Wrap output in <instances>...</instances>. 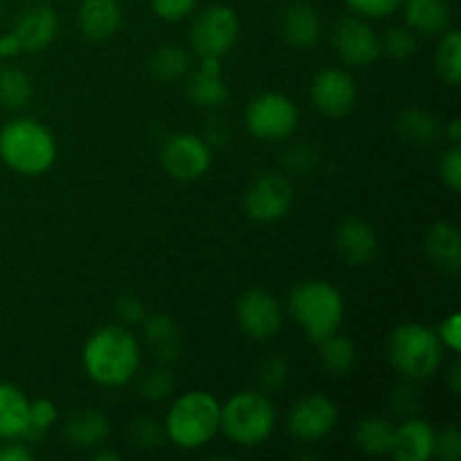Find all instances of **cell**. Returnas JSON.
Segmentation results:
<instances>
[{
    "mask_svg": "<svg viewBox=\"0 0 461 461\" xmlns=\"http://www.w3.org/2000/svg\"><path fill=\"white\" fill-rule=\"evenodd\" d=\"M142 347L138 336L124 324L99 327L81 351L84 372L99 387H124L138 376Z\"/></svg>",
    "mask_w": 461,
    "mask_h": 461,
    "instance_id": "6da1fadb",
    "label": "cell"
},
{
    "mask_svg": "<svg viewBox=\"0 0 461 461\" xmlns=\"http://www.w3.org/2000/svg\"><path fill=\"white\" fill-rule=\"evenodd\" d=\"M0 160L14 174L36 178L52 169L57 140L34 117H14L0 129Z\"/></svg>",
    "mask_w": 461,
    "mask_h": 461,
    "instance_id": "7a4b0ae2",
    "label": "cell"
},
{
    "mask_svg": "<svg viewBox=\"0 0 461 461\" xmlns=\"http://www.w3.org/2000/svg\"><path fill=\"white\" fill-rule=\"evenodd\" d=\"M165 437L180 450H198L221 430V401L205 390H189L169 405Z\"/></svg>",
    "mask_w": 461,
    "mask_h": 461,
    "instance_id": "3957f363",
    "label": "cell"
},
{
    "mask_svg": "<svg viewBox=\"0 0 461 461\" xmlns=\"http://www.w3.org/2000/svg\"><path fill=\"white\" fill-rule=\"evenodd\" d=\"M345 311L342 293L324 279H306L297 284L288 295V313L315 345L331 333L340 331Z\"/></svg>",
    "mask_w": 461,
    "mask_h": 461,
    "instance_id": "277c9868",
    "label": "cell"
},
{
    "mask_svg": "<svg viewBox=\"0 0 461 461\" xmlns=\"http://www.w3.org/2000/svg\"><path fill=\"white\" fill-rule=\"evenodd\" d=\"M444 351L435 329L421 322L399 324L387 338V358L410 383L435 376L444 365Z\"/></svg>",
    "mask_w": 461,
    "mask_h": 461,
    "instance_id": "5b68a950",
    "label": "cell"
},
{
    "mask_svg": "<svg viewBox=\"0 0 461 461\" xmlns=\"http://www.w3.org/2000/svg\"><path fill=\"white\" fill-rule=\"evenodd\" d=\"M277 426V410L261 390H243L221 403V430L232 444L257 448L270 439Z\"/></svg>",
    "mask_w": 461,
    "mask_h": 461,
    "instance_id": "8992f818",
    "label": "cell"
},
{
    "mask_svg": "<svg viewBox=\"0 0 461 461\" xmlns=\"http://www.w3.org/2000/svg\"><path fill=\"white\" fill-rule=\"evenodd\" d=\"M241 32L237 12L228 5H210L189 27V45L198 59H223L232 52Z\"/></svg>",
    "mask_w": 461,
    "mask_h": 461,
    "instance_id": "52a82bcc",
    "label": "cell"
},
{
    "mask_svg": "<svg viewBox=\"0 0 461 461\" xmlns=\"http://www.w3.org/2000/svg\"><path fill=\"white\" fill-rule=\"evenodd\" d=\"M246 126L257 140L284 142L300 126V111L288 95L266 90V93L255 95L248 104Z\"/></svg>",
    "mask_w": 461,
    "mask_h": 461,
    "instance_id": "ba28073f",
    "label": "cell"
},
{
    "mask_svg": "<svg viewBox=\"0 0 461 461\" xmlns=\"http://www.w3.org/2000/svg\"><path fill=\"white\" fill-rule=\"evenodd\" d=\"M160 162L167 174L183 183L203 178L212 167V147L203 135L180 131L169 135L160 149Z\"/></svg>",
    "mask_w": 461,
    "mask_h": 461,
    "instance_id": "9c48e42d",
    "label": "cell"
},
{
    "mask_svg": "<svg viewBox=\"0 0 461 461\" xmlns=\"http://www.w3.org/2000/svg\"><path fill=\"white\" fill-rule=\"evenodd\" d=\"M293 207L291 180L277 171H266L257 176L246 189L243 210L257 223H277Z\"/></svg>",
    "mask_w": 461,
    "mask_h": 461,
    "instance_id": "30bf717a",
    "label": "cell"
},
{
    "mask_svg": "<svg viewBox=\"0 0 461 461\" xmlns=\"http://www.w3.org/2000/svg\"><path fill=\"white\" fill-rule=\"evenodd\" d=\"M338 405L324 394H306L288 410V432L300 444H318L336 430Z\"/></svg>",
    "mask_w": 461,
    "mask_h": 461,
    "instance_id": "8fae6325",
    "label": "cell"
},
{
    "mask_svg": "<svg viewBox=\"0 0 461 461\" xmlns=\"http://www.w3.org/2000/svg\"><path fill=\"white\" fill-rule=\"evenodd\" d=\"M237 324L252 340H270L284 327L282 302L270 291L250 288L237 302Z\"/></svg>",
    "mask_w": 461,
    "mask_h": 461,
    "instance_id": "7c38bea8",
    "label": "cell"
},
{
    "mask_svg": "<svg viewBox=\"0 0 461 461\" xmlns=\"http://www.w3.org/2000/svg\"><path fill=\"white\" fill-rule=\"evenodd\" d=\"M309 95L313 106L322 115L338 120V117L349 115L356 108L358 86L345 68H324V70L315 72L311 79Z\"/></svg>",
    "mask_w": 461,
    "mask_h": 461,
    "instance_id": "4fadbf2b",
    "label": "cell"
},
{
    "mask_svg": "<svg viewBox=\"0 0 461 461\" xmlns=\"http://www.w3.org/2000/svg\"><path fill=\"white\" fill-rule=\"evenodd\" d=\"M333 48L342 63L351 68H367L381 57V36L376 34L367 18L345 16L333 32Z\"/></svg>",
    "mask_w": 461,
    "mask_h": 461,
    "instance_id": "5bb4252c",
    "label": "cell"
},
{
    "mask_svg": "<svg viewBox=\"0 0 461 461\" xmlns=\"http://www.w3.org/2000/svg\"><path fill=\"white\" fill-rule=\"evenodd\" d=\"M185 90L194 106L205 111H216L223 106L230 97V88L225 84L221 59H201L196 70H189Z\"/></svg>",
    "mask_w": 461,
    "mask_h": 461,
    "instance_id": "9a60e30c",
    "label": "cell"
},
{
    "mask_svg": "<svg viewBox=\"0 0 461 461\" xmlns=\"http://www.w3.org/2000/svg\"><path fill=\"white\" fill-rule=\"evenodd\" d=\"M14 34L21 43L23 52H43L52 45L59 32V16L50 5L36 3L32 7L23 9L21 16L14 23Z\"/></svg>",
    "mask_w": 461,
    "mask_h": 461,
    "instance_id": "2e32d148",
    "label": "cell"
},
{
    "mask_svg": "<svg viewBox=\"0 0 461 461\" xmlns=\"http://www.w3.org/2000/svg\"><path fill=\"white\" fill-rule=\"evenodd\" d=\"M333 243H336L338 257L349 266L369 264L378 252L376 230L358 216H349L338 225Z\"/></svg>",
    "mask_w": 461,
    "mask_h": 461,
    "instance_id": "e0dca14e",
    "label": "cell"
},
{
    "mask_svg": "<svg viewBox=\"0 0 461 461\" xmlns=\"http://www.w3.org/2000/svg\"><path fill=\"white\" fill-rule=\"evenodd\" d=\"M435 437L437 430L426 419H403L401 426H394L390 455L399 461H430L435 457Z\"/></svg>",
    "mask_w": 461,
    "mask_h": 461,
    "instance_id": "ac0fdd59",
    "label": "cell"
},
{
    "mask_svg": "<svg viewBox=\"0 0 461 461\" xmlns=\"http://www.w3.org/2000/svg\"><path fill=\"white\" fill-rule=\"evenodd\" d=\"M423 250L439 273L457 275L461 268V234L450 221H437L423 237Z\"/></svg>",
    "mask_w": 461,
    "mask_h": 461,
    "instance_id": "d6986e66",
    "label": "cell"
},
{
    "mask_svg": "<svg viewBox=\"0 0 461 461\" xmlns=\"http://www.w3.org/2000/svg\"><path fill=\"white\" fill-rule=\"evenodd\" d=\"M77 25L90 41H108L122 27L120 0H81Z\"/></svg>",
    "mask_w": 461,
    "mask_h": 461,
    "instance_id": "ffe728a7",
    "label": "cell"
},
{
    "mask_svg": "<svg viewBox=\"0 0 461 461\" xmlns=\"http://www.w3.org/2000/svg\"><path fill=\"white\" fill-rule=\"evenodd\" d=\"M405 25L421 36H439L453 23L448 0H403Z\"/></svg>",
    "mask_w": 461,
    "mask_h": 461,
    "instance_id": "44dd1931",
    "label": "cell"
},
{
    "mask_svg": "<svg viewBox=\"0 0 461 461\" xmlns=\"http://www.w3.org/2000/svg\"><path fill=\"white\" fill-rule=\"evenodd\" d=\"M282 36L295 50H311L322 36V21L318 9L309 3H295L284 12Z\"/></svg>",
    "mask_w": 461,
    "mask_h": 461,
    "instance_id": "7402d4cb",
    "label": "cell"
},
{
    "mask_svg": "<svg viewBox=\"0 0 461 461\" xmlns=\"http://www.w3.org/2000/svg\"><path fill=\"white\" fill-rule=\"evenodd\" d=\"M142 336L151 349L158 363L169 365L183 354V340H180L178 327L167 313H153L142 320Z\"/></svg>",
    "mask_w": 461,
    "mask_h": 461,
    "instance_id": "603a6c76",
    "label": "cell"
},
{
    "mask_svg": "<svg viewBox=\"0 0 461 461\" xmlns=\"http://www.w3.org/2000/svg\"><path fill=\"white\" fill-rule=\"evenodd\" d=\"M63 435L75 448H99L111 435V421L95 408H81L70 414L63 426Z\"/></svg>",
    "mask_w": 461,
    "mask_h": 461,
    "instance_id": "cb8c5ba5",
    "label": "cell"
},
{
    "mask_svg": "<svg viewBox=\"0 0 461 461\" xmlns=\"http://www.w3.org/2000/svg\"><path fill=\"white\" fill-rule=\"evenodd\" d=\"M30 423V399L18 385L0 381V441L23 439Z\"/></svg>",
    "mask_w": 461,
    "mask_h": 461,
    "instance_id": "d4e9b609",
    "label": "cell"
},
{
    "mask_svg": "<svg viewBox=\"0 0 461 461\" xmlns=\"http://www.w3.org/2000/svg\"><path fill=\"white\" fill-rule=\"evenodd\" d=\"M192 70V54L180 45H160L147 59V72L151 79L169 84L189 75Z\"/></svg>",
    "mask_w": 461,
    "mask_h": 461,
    "instance_id": "484cf974",
    "label": "cell"
},
{
    "mask_svg": "<svg viewBox=\"0 0 461 461\" xmlns=\"http://www.w3.org/2000/svg\"><path fill=\"white\" fill-rule=\"evenodd\" d=\"M396 133L403 142L417 144V147H430L439 140L441 124L430 111L423 108H408L396 117Z\"/></svg>",
    "mask_w": 461,
    "mask_h": 461,
    "instance_id": "4316f807",
    "label": "cell"
},
{
    "mask_svg": "<svg viewBox=\"0 0 461 461\" xmlns=\"http://www.w3.org/2000/svg\"><path fill=\"white\" fill-rule=\"evenodd\" d=\"M394 423L385 417H365L356 426L354 444L367 457H385L392 450Z\"/></svg>",
    "mask_w": 461,
    "mask_h": 461,
    "instance_id": "83f0119b",
    "label": "cell"
},
{
    "mask_svg": "<svg viewBox=\"0 0 461 461\" xmlns=\"http://www.w3.org/2000/svg\"><path fill=\"white\" fill-rule=\"evenodd\" d=\"M320 345V365L331 376H345L356 365V345L342 333H331Z\"/></svg>",
    "mask_w": 461,
    "mask_h": 461,
    "instance_id": "f1b7e54d",
    "label": "cell"
},
{
    "mask_svg": "<svg viewBox=\"0 0 461 461\" xmlns=\"http://www.w3.org/2000/svg\"><path fill=\"white\" fill-rule=\"evenodd\" d=\"M34 84L25 70L14 66H0V108L21 111L30 104Z\"/></svg>",
    "mask_w": 461,
    "mask_h": 461,
    "instance_id": "f546056e",
    "label": "cell"
},
{
    "mask_svg": "<svg viewBox=\"0 0 461 461\" xmlns=\"http://www.w3.org/2000/svg\"><path fill=\"white\" fill-rule=\"evenodd\" d=\"M439 45H437L435 52V68L437 75L444 79V84L457 86L461 77V34L459 30H448L444 34H439Z\"/></svg>",
    "mask_w": 461,
    "mask_h": 461,
    "instance_id": "4dcf8cb0",
    "label": "cell"
},
{
    "mask_svg": "<svg viewBox=\"0 0 461 461\" xmlns=\"http://www.w3.org/2000/svg\"><path fill=\"white\" fill-rule=\"evenodd\" d=\"M176 387V378L171 374V369L167 365L160 363V367L149 369L147 374L140 376L138 383V392L142 399H147L149 403H160V401L169 399L174 394Z\"/></svg>",
    "mask_w": 461,
    "mask_h": 461,
    "instance_id": "1f68e13d",
    "label": "cell"
},
{
    "mask_svg": "<svg viewBox=\"0 0 461 461\" xmlns=\"http://www.w3.org/2000/svg\"><path fill=\"white\" fill-rule=\"evenodd\" d=\"M417 52V34L408 25L390 27L381 36V54H385L392 61H408Z\"/></svg>",
    "mask_w": 461,
    "mask_h": 461,
    "instance_id": "d6a6232c",
    "label": "cell"
},
{
    "mask_svg": "<svg viewBox=\"0 0 461 461\" xmlns=\"http://www.w3.org/2000/svg\"><path fill=\"white\" fill-rule=\"evenodd\" d=\"M57 419H59V410L52 401L50 399L30 401V423H27V432L23 439H25L27 444L39 441L41 437H43L45 432L57 423Z\"/></svg>",
    "mask_w": 461,
    "mask_h": 461,
    "instance_id": "836d02e7",
    "label": "cell"
},
{
    "mask_svg": "<svg viewBox=\"0 0 461 461\" xmlns=\"http://www.w3.org/2000/svg\"><path fill=\"white\" fill-rule=\"evenodd\" d=\"M288 374H291V365L282 354L266 356L259 363V372H257L261 392H275L284 387L288 381Z\"/></svg>",
    "mask_w": 461,
    "mask_h": 461,
    "instance_id": "e575fe53",
    "label": "cell"
},
{
    "mask_svg": "<svg viewBox=\"0 0 461 461\" xmlns=\"http://www.w3.org/2000/svg\"><path fill=\"white\" fill-rule=\"evenodd\" d=\"M129 439L131 444H135L142 450H156L165 444L167 437L160 421L151 417H140L129 426Z\"/></svg>",
    "mask_w": 461,
    "mask_h": 461,
    "instance_id": "d590c367",
    "label": "cell"
},
{
    "mask_svg": "<svg viewBox=\"0 0 461 461\" xmlns=\"http://www.w3.org/2000/svg\"><path fill=\"white\" fill-rule=\"evenodd\" d=\"M345 3L356 16L374 21V18H387L399 12L403 0H345Z\"/></svg>",
    "mask_w": 461,
    "mask_h": 461,
    "instance_id": "8d00e7d4",
    "label": "cell"
},
{
    "mask_svg": "<svg viewBox=\"0 0 461 461\" xmlns=\"http://www.w3.org/2000/svg\"><path fill=\"white\" fill-rule=\"evenodd\" d=\"M439 176L450 192L457 194L461 189V147L450 144L439 158Z\"/></svg>",
    "mask_w": 461,
    "mask_h": 461,
    "instance_id": "74e56055",
    "label": "cell"
},
{
    "mask_svg": "<svg viewBox=\"0 0 461 461\" xmlns=\"http://www.w3.org/2000/svg\"><path fill=\"white\" fill-rule=\"evenodd\" d=\"M149 3H151L153 14H156L158 18L169 23H178L185 21L187 16H192L198 0H149Z\"/></svg>",
    "mask_w": 461,
    "mask_h": 461,
    "instance_id": "f35d334b",
    "label": "cell"
},
{
    "mask_svg": "<svg viewBox=\"0 0 461 461\" xmlns=\"http://www.w3.org/2000/svg\"><path fill=\"white\" fill-rule=\"evenodd\" d=\"M435 457L441 461H457L461 457V432L457 426H448L437 432Z\"/></svg>",
    "mask_w": 461,
    "mask_h": 461,
    "instance_id": "ab89813d",
    "label": "cell"
},
{
    "mask_svg": "<svg viewBox=\"0 0 461 461\" xmlns=\"http://www.w3.org/2000/svg\"><path fill=\"white\" fill-rule=\"evenodd\" d=\"M435 331H437V338H439L446 351H450V354H459L461 351V313L459 311H453L450 315H446Z\"/></svg>",
    "mask_w": 461,
    "mask_h": 461,
    "instance_id": "60d3db41",
    "label": "cell"
},
{
    "mask_svg": "<svg viewBox=\"0 0 461 461\" xmlns=\"http://www.w3.org/2000/svg\"><path fill=\"white\" fill-rule=\"evenodd\" d=\"M115 313L120 318V324L129 327V324H142V320L147 318V306L140 297L135 295H122L115 302Z\"/></svg>",
    "mask_w": 461,
    "mask_h": 461,
    "instance_id": "b9f144b4",
    "label": "cell"
},
{
    "mask_svg": "<svg viewBox=\"0 0 461 461\" xmlns=\"http://www.w3.org/2000/svg\"><path fill=\"white\" fill-rule=\"evenodd\" d=\"M392 405H394V412L401 414L403 419H410L417 414L419 405H421V394L414 385H410V381L405 385H401L399 390L392 396Z\"/></svg>",
    "mask_w": 461,
    "mask_h": 461,
    "instance_id": "7bdbcfd3",
    "label": "cell"
},
{
    "mask_svg": "<svg viewBox=\"0 0 461 461\" xmlns=\"http://www.w3.org/2000/svg\"><path fill=\"white\" fill-rule=\"evenodd\" d=\"M34 453L25 439L0 441V461H32Z\"/></svg>",
    "mask_w": 461,
    "mask_h": 461,
    "instance_id": "ee69618b",
    "label": "cell"
},
{
    "mask_svg": "<svg viewBox=\"0 0 461 461\" xmlns=\"http://www.w3.org/2000/svg\"><path fill=\"white\" fill-rule=\"evenodd\" d=\"M315 162V151H311L309 147L300 144V147H293L291 151H286V158H284V165L291 171H300L304 174L306 169H311V165Z\"/></svg>",
    "mask_w": 461,
    "mask_h": 461,
    "instance_id": "f6af8a7d",
    "label": "cell"
},
{
    "mask_svg": "<svg viewBox=\"0 0 461 461\" xmlns=\"http://www.w3.org/2000/svg\"><path fill=\"white\" fill-rule=\"evenodd\" d=\"M205 142L210 144L212 149L214 147H223L230 138V129L225 124L223 117H210V122L205 124V133H203Z\"/></svg>",
    "mask_w": 461,
    "mask_h": 461,
    "instance_id": "bcb514c9",
    "label": "cell"
},
{
    "mask_svg": "<svg viewBox=\"0 0 461 461\" xmlns=\"http://www.w3.org/2000/svg\"><path fill=\"white\" fill-rule=\"evenodd\" d=\"M21 52H23L21 43H18L14 32H5V34H0V59H3V61L18 57Z\"/></svg>",
    "mask_w": 461,
    "mask_h": 461,
    "instance_id": "7dc6e473",
    "label": "cell"
},
{
    "mask_svg": "<svg viewBox=\"0 0 461 461\" xmlns=\"http://www.w3.org/2000/svg\"><path fill=\"white\" fill-rule=\"evenodd\" d=\"M448 387L453 390V394H459L461 392V363L455 360L448 369Z\"/></svg>",
    "mask_w": 461,
    "mask_h": 461,
    "instance_id": "c3c4849f",
    "label": "cell"
},
{
    "mask_svg": "<svg viewBox=\"0 0 461 461\" xmlns=\"http://www.w3.org/2000/svg\"><path fill=\"white\" fill-rule=\"evenodd\" d=\"M444 133L448 135L450 144H459L461 142V122L459 120L450 122V126L448 129H444Z\"/></svg>",
    "mask_w": 461,
    "mask_h": 461,
    "instance_id": "681fc988",
    "label": "cell"
},
{
    "mask_svg": "<svg viewBox=\"0 0 461 461\" xmlns=\"http://www.w3.org/2000/svg\"><path fill=\"white\" fill-rule=\"evenodd\" d=\"M93 459L95 461H120L122 455L120 453H113V450H95Z\"/></svg>",
    "mask_w": 461,
    "mask_h": 461,
    "instance_id": "f907efd6",
    "label": "cell"
},
{
    "mask_svg": "<svg viewBox=\"0 0 461 461\" xmlns=\"http://www.w3.org/2000/svg\"><path fill=\"white\" fill-rule=\"evenodd\" d=\"M0 61H3V59H0Z\"/></svg>",
    "mask_w": 461,
    "mask_h": 461,
    "instance_id": "816d5d0a",
    "label": "cell"
}]
</instances>
